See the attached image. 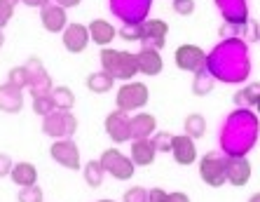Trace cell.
Wrapping results in <instances>:
<instances>
[{"label": "cell", "mask_w": 260, "mask_h": 202, "mask_svg": "<svg viewBox=\"0 0 260 202\" xmlns=\"http://www.w3.org/2000/svg\"><path fill=\"white\" fill-rule=\"evenodd\" d=\"M206 71L216 82L242 85L251 75V49L242 38H225L206 54Z\"/></svg>", "instance_id": "1"}, {"label": "cell", "mask_w": 260, "mask_h": 202, "mask_svg": "<svg viewBox=\"0 0 260 202\" xmlns=\"http://www.w3.org/2000/svg\"><path fill=\"white\" fill-rule=\"evenodd\" d=\"M260 120L251 108H235L220 125L218 143L225 155H248L255 148Z\"/></svg>", "instance_id": "2"}, {"label": "cell", "mask_w": 260, "mask_h": 202, "mask_svg": "<svg viewBox=\"0 0 260 202\" xmlns=\"http://www.w3.org/2000/svg\"><path fill=\"white\" fill-rule=\"evenodd\" d=\"M101 71L110 75L113 80H134V75L139 73V64H136V54L124 52V49H113L103 47L101 49Z\"/></svg>", "instance_id": "3"}, {"label": "cell", "mask_w": 260, "mask_h": 202, "mask_svg": "<svg viewBox=\"0 0 260 202\" xmlns=\"http://www.w3.org/2000/svg\"><path fill=\"white\" fill-rule=\"evenodd\" d=\"M43 132L49 139H71L78 132V118L71 110H52L43 118Z\"/></svg>", "instance_id": "4"}, {"label": "cell", "mask_w": 260, "mask_h": 202, "mask_svg": "<svg viewBox=\"0 0 260 202\" xmlns=\"http://www.w3.org/2000/svg\"><path fill=\"white\" fill-rule=\"evenodd\" d=\"M150 7L152 0H110V12L122 24H143Z\"/></svg>", "instance_id": "5"}, {"label": "cell", "mask_w": 260, "mask_h": 202, "mask_svg": "<svg viewBox=\"0 0 260 202\" xmlns=\"http://www.w3.org/2000/svg\"><path fill=\"white\" fill-rule=\"evenodd\" d=\"M101 165H103V171L108 177L117 179V181H129L136 171V165L132 162L129 155H124L120 148H106L101 153Z\"/></svg>", "instance_id": "6"}, {"label": "cell", "mask_w": 260, "mask_h": 202, "mask_svg": "<svg viewBox=\"0 0 260 202\" xmlns=\"http://www.w3.org/2000/svg\"><path fill=\"white\" fill-rule=\"evenodd\" d=\"M200 177L206 186L220 188L228 184V174H225V153L209 151L204 158H200Z\"/></svg>", "instance_id": "7"}, {"label": "cell", "mask_w": 260, "mask_h": 202, "mask_svg": "<svg viewBox=\"0 0 260 202\" xmlns=\"http://www.w3.org/2000/svg\"><path fill=\"white\" fill-rule=\"evenodd\" d=\"M148 99H150V90H148V85H143V82H134V80L124 82L115 94L117 108L127 110V113H132V110H141L145 104H148Z\"/></svg>", "instance_id": "8"}, {"label": "cell", "mask_w": 260, "mask_h": 202, "mask_svg": "<svg viewBox=\"0 0 260 202\" xmlns=\"http://www.w3.org/2000/svg\"><path fill=\"white\" fill-rule=\"evenodd\" d=\"M26 75H28V92L30 97H38V94H49L54 90V82L49 78V73L45 71V64L38 59V56H30L24 64Z\"/></svg>", "instance_id": "9"}, {"label": "cell", "mask_w": 260, "mask_h": 202, "mask_svg": "<svg viewBox=\"0 0 260 202\" xmlns=\"http://www.w3.org/2000/svg\"><path fill=\"white\" fill-rule=\"evenodd\" d=\"M174 62L181 71H188V73H200L206 68V52L200 47V45H181L176 47L174 52Z\"/></svg>", "instance_id": "10"}, {"label": "cell", "mask_w": 260, "mask_h": 202, "mask_svg": "<svg viewBox=\"0 0 260 202\" xmlns=\"http://www.w3.org/2000/svg\"><path fill=\"white\" fill-rule=\"evenodd\" d=\"M49 155L56 165L66 167V169L78 171L82 167V160H80V148L73 139H56L52 146H49Z\"/></svg>", "instance_id": "11"}, {"label": "cell", "mask_w": 260, "mask_h": 202, "mask_svg": "<svg viewBox=\"0 0 260 202\" xmlns=\"http://www.w3.org/2000/svg\"><path fill=\"white\" fill-rule=\"evenodd\" d=\"M129 125H132V116H129L127 110H113L106 116V134L110 136L113 143H124V141H132V134H129Z\"/></svg>", "instance_id": "12"}, {"label": "cell", "mask_w": 260, "mask_h": 202, "mask_svg": "<svg viewBox=\"0 0 260 202\" xmlns=\"http://www.w3.org/2000/svg\"><path fill=\"white\" fill-rule=\"evenodd\" d=\"M251 162L246 155H225V174H228V184L235 188H242L251 181Z\"/></svg>", "instance_id": "13"}, {"label": "cell", "mask_w": 260, "mask_h": 202, "mask_svg": "<svg viewBox=\"0 0 260 202\" xmlns=\"http://www.w3.org/2000/svg\"><path fill=\"white\" fill-rule=\"evenodd\" d=\"M169 36V24L164 19H145L143 21V38H141V47L148 49H162Z\"/></svg>", "instance_id": "14"}, {"label": "cell", "mask_w": 260, "mask_h": 202, "mask_svg": "<svg viewBox=\"0 0 260 202\" xmlns=\"http://www.w3.org/2000/svg\"><path fill=\"white\" fill-rule=\"evenodd\" d=\"M61 40H63V47L71 52V54H80V52H85L87 45H89V28L85 24H68L61 33Z\"/></svg>", "instance_id": "15"}, {"label": "cell", "mask_w": 260, "mask_h": 202, "mask_svg": "<svg viewBox=\"0 0 260 202\" xmlns=\"http://www.w3.org/2000/svg\"><path fill=\"white\" fill-rule=\"evenodd\" d=\"M216 7L225 24L246 26L248 24V3L246 0H216Z\"/></svg>", "instance_id": "16"}, {"label": "cell", "mask_w": 260, "mask_h": 202, "mask_svg": "<svg viewBox=\"0 0 260 202\" xmlns=\"http://www.w3.org/2000/svg\"><path fill=\"white\" fill-rule=\"evenodd\" d=\"M40 24L49 33H63V28L68 26V14L63 7L49 3V5H45L40 10Z\"/></svg>", "instance_id": "17"}, {"label": "cell", "mask_w": 260, "mask_h": 202, "mask_svg": "<svg viewBox=\"0 0 260 202\" xmlns=\"http://www.w3.org/2000/svg\"><path fill=\"white\" fill-rule=\"evenodd\" d=\"M171 155H174L176 165H181V167H188V165H192V162H197V146H194V139H190L188 134L174 136Z\"/></svg>", "instance_id": "18"}, {"label": "cell", "mask_w": 260, "mask_h": 202, "mask_svg": "<svg viewBox=\"0 0 260 202\" xmlns=\"http://www.w3.org/2000/svg\"><path fill=\"white\" fill-rule=\"evenodd\" d=\"M136 64H139V73L148 75V78L159 75L164 68L159 49H148V47H141L139 52H136Z\"/></svg>", "instance_id": "19"}, {"label": "cell", "mask_w": 260, "mask_h": 202, "mask_svg": "<svg viewBox=\"0 0 260 202\" xmlns=\"http://www.w3.org/2000/svg\"><path fill=\"white\" fill-rule=\"evenodd\" d=\"M155 132H157V118L152 116V113H143V110H139V113L132 118L129 134H132L134 141L136 139H150Z\"/></svg>", "instance_id": "20"}, {"label": "cell", "mask_w": 260, "mask_h": 202, "mask_svg": "<svg viewBox=\"0 0 260 202\" xmlns=\"http://www.w3.org/2000/svg\"><path fill=\"white\" fill-rule=\"evenodd\" d=\"M24 108V92L12 87L10 82L0 85V110L3 113H19Z\"/></svg>", "instance_id": "21"}, {"label": "cell", "mask_w": 260, "mask_h": 202, "mask_svg": "<svg viewBox=\"0 0 260 202\" xmlns=\"http://www.w3.org/2000/svg\"><path fill=\"white\" fill-rule=\"evenodd\" d=\"M155 155H157V151H155L150 139L132 141V155L129 158H132V162L136 167H150L155 162Z\"/></svg>", "instance_id": "22"}, {"label": "cell", "mask_w": 260, "mask_h": 202, "mask_svg": "<svg viewBox=\"0 0 260 202\" xmlns=\"http://www.w3.org/2000/svg\"><path fill=\"white\" fill-rule=\"evenodd\" d=\"M87 28H89V38L94 40V45H101V47L110 45L113 43V38L117 36L115 26L110 24L108 19H94Z\"/></svg>", "instance_id": "23"}, {"label": "cell", "mask_w": 260, "mask_h": 202, "mask_svg": "<svg viewBox=\"0 0 260 202\" xmlns=\"http://www.w3.org/2000/svg\"><path fill=\"white\" fill-rule=\"evenodd\" d=\"M10 179H12L19 188H26V186L38 184V169L30 162H14L12 171H10Z\"/></svg>", "instance_id": "24"}, {"label": "cell", "mask_w": 260, "mask_h": 202, "mask_svg": "<svg viewBox=\"0 0 260 202\" xmlns=\"http://www.w3.org/2000/svg\"><path fill=\"white\" fill-rule=\"evenodd\" d=\"M232 99H235L237 108H255V104H258V99H260V82L244 85L242 90H237Z\"/></svg>", "instance_id": "25"}, {"label": "cell", "mask_w": 260, "mask_h": 202, "mask_svg": "<svg viewBox=\"0 0 260 202\" xmlns=\"http://www.w3.org/2000/svg\"><path fill=\"white\" fill-rule=\"evenodd\" d=\"M113 85H115V80L110 78L106 71H94V73L87 75V90L94 94H106L113 90Z\"/></svg>", "instance_id": "26"}, {"label": "cell", "mask_w": 260, "mask_h": 202, "mask_svg": "<svg viewBox=\"0 0 260 202\" xmlns=\"http://www.w3.org/2000/svg\"><path fill=\"white\" fill-rule=\"evenodd\" d=\"M216 90V78H213L209 71H200V73H194L192 78V94L194 97H206V94H211Z\"/></svg>", "instance_id": "27"}, {"label": "cell", "mask_w": 260, "mask_h": 202, "mask_svg": "<svg viewBox=\"0 0 260 202\" xmlns=\"http://www.w3.org/2000/svg\"><path fill=\"white\" fill-rule=\"evenodd\" d=\"M82 177H85V184L89 186V188H99V186L103 184V177H106L101 160H89V162L82 167Z\"/></svg>", "instance_id": "28"}, {"label": "cell", "mask_w": 260, "mask_h": 202, "mask_svg": "<svg viewBox=\"0 0 260 202\" xmlns=\"http://www.w3.org/2000/svg\"><path fill=\"white\" fill-rule=\"evenodd\" d=\"M183 127H185V134L190 139H202L206 132V120L202 113H190L185 120H183Z\"/></svg>", "instance_id": "29"}, {"label": "cell", "mask_w": 260, "mask_h": 202, "mask_svg": "<svg viewBox=\"0 0 260 202\" xmlns=\"http://www.w3.org/2000/svg\"><path fill=\"white\" fill-rule=\"evenodd\" d=\"M52 99H54V104H56V110H71L75 106V94L66 85H56L52 90Z\"/></svg>", "instance_id": "30"}, {"label": "cell", "mask_w": 260, "mask_h": 202, "mask_svg": "<svg viewBox=\"0 0 260 202\" xmlns=\"http://www.w3.org/2000/svg\"><path fill=\"white\" fill-rule=\"evenodd\" d=\"M33 110H36L38 116H43V118L49 116L52 110H56V104H54V99H52V92L33 97Z\"/></svg>", "instance_id": "31"}, {"label": "cell", "mask_w": 260, "mask_h": 202, "mask_svg": "<svg viewBox=\"0 0 260 202\" xmlns=\"http://www.w3.org/2000/svg\"><path fill=\"white\" fill-rule=\"evenodd\" d=\"M7 82L12 87H17V90H28V75H26V68L24 66H14L10 68V73H7Z\"/></svg>", "instance_id": "32"}, {"label": "cell", "mask_w": 260, "mask_h": 202, "mask_svg": "<svg viewBox=\"0 0 260 202\" xmlns=\"http://www.w3.org/2000/svg\"><path fill=\"white\" fill-rule=\"evenodd\" d=\"M150 141L157 153H169L171 146H174V134H169V132H155L150 136Z\"/></svg>", "instance_id": "33"}, {"label": "cell", "mask_w": 260, "mask_h": 202, "mask_svg": "<svg viewBox=\"0 0 260 202\" xmlns=\"http://www.w3.org/2000/svg\"><path fill=\"white\" fill-rule=\"evenodd\" d=\"M43 200H45L43 188H40L38 184L21 188V190H19V195H17V202H43Z\"/></svg>", "instance_id": "34"}, {"label": "cell", "mask_w": 260, "mask_h": 202, "mask_svg": "<svg viewBox=\"0 0 260 202\" xmlns=\"http://www.w3.org/2000/svg\"><path fill=\"white\" fill-rule=\"evenodd\" d=\"M120 36L124 40H132V43H141V38H143V24H124L120 28Z\"/></svg>", "instance_id": "35"}, {"label": "cell", "mask_w": 260, "mask_h": 202, "mask_svg": "<svg viewBox=\"0 0 260 202\" xmlns=\"http://www.w3.org/2000/svg\"><path fill=\"white\" fill-rule=\"evenodd\" d=\"M122 202H148V188H143V186H132V188L124 190Z\"/></svg>", "instance_id": "36"}, {"label": "cell", "mask_w": 260, "mask_h": 202, "mask_svg": "<svg viewBox=\"0 0 260 202\" xmlns=\"http://www.w3.org/2000/svg\"><path fill=\"white\" fill-rule=\"evenodd\" d=\"M174 12L181 17H190L194 12V0H174Z\"/></svg>", "instance_id": "37"}, {"label": "cell", "mask_w": 260, "mask_h": 202, "mask_svg": "<svg viewBox=\"0 0 260 202\" xmlns=\"http://www.w3.org/2000/svg\"><path fill=\"white\" fill-rule=\"evenodd\" d=\"M12 14H14V7H12V5H7L5 0H0V31H3V28H5L7 24H10Z\"/></svg>", "instance_id": "38"}, {"label": "cell", "mask_w": 260, "mask_h": 202, "mask_svg": "<svg viewBox=\"0 0 260 202\" xmlns=\"http://www.w3.org/2000/svg\"><path fill=\"white\" fill-rule=\"evenodd\" d=\"M167 197H169V193L164 188H159V186L148 190V202H167Z\"/></svg>", "instance_id": "39"}, {"label": "cell", "mask_w": 260, "mask_h": 202, "mask_svg": "<svg viewBox=\"0 0 260 202\" xmlns=\"http://www.w3.org/2000/svg\"><path fill=\"white\" fill-rule=\"evenodd\" d=\"M12 167H14L12 158H10L7 153H0V179H3V177H10Z\"/></svg>", "instance_id": "40"}, {"label": "cell", "mask_w": 260, "mask_h": 202, "mask_svg": "<svg viewBox=\"0 0 260 202\" xmlns=\"http://www.w3.org/2000/svg\"><path fill=\"white\" fill-rule=\"evenodd\" d=\"M167 202H190V195L183 193V190H174V193H169Z\"/></svg>", "instance_id": "41"}, {"label": "cell", "mask_w": 260, "mask_h": 202, "mask_svg": "<svg viewBox=\"0 0 260 202\" xmlns=\"http://www.w3.org/2000/svg\"><path fill=\"white\" fill-rule=\"evenodd\" d=\"M54 5H59V7H63V10H68V7H78L82 0H52Z\"/></svg>", "instance_id": "42"}, {"label": "cell", "mask_w": 260, "mask_h": 202, "mask_svg": "<svg viewBox=\"0 0 260 202\" xmlns=\"http://www.w3.org/2000/svg\"><path fill=\"white\" fill-rule=\"evenodd\" d=\"M21 3H24V5H28V7H40V10H43V7L49 5L52 0H21Z\"/></svg>", "instance_id": "43"}, {"label": "cell", "mask_w": 260, "mask_h": 202, "mask_svg": "<svg viewBox=\"0 0 260 202\" xmlns=\"http://www.w3.org/2000/svg\"><path fill=\"white\" fill-rule=\"evenodd\" d=\"M248 202H260V193H253V195L248 197Z\"/></svg>", "instance_id": "44"}, {"label": "cell", "mask_w": 260, "mask_h": 202, "mask_svg": "<svg viewBox=\"0 0 260 202\" xmlns=\"http://www.w3.org/2000/svg\"><path fill=\"white\" fill-rule=\"evenodd\" d=\"M5 3H7V5H12V7H17L19 3H21V0H5Z\"/></svg>", "instance_id": "45"}, {"label": "cell", "mask_w": 260, "mask_h": 202, "mask_svg": "<svg viewBox=\"0 0 260 202\" xmlns=\"http://www.w3.org/2000/svg\"><path fill=\"white\" fill-rule=\"evenodd\" d=\"M3 45H5V33L0 31V47H3Z\"/></svg>", "instance_id": "46"}, {"label": "cell", "mask_w": 260, "mask_h": 202, "mask_svg": "<svg viewBox=\"0 0 260 202\" xmlns=\"http://www.w3.org/2000/svg\"><path fill=\"white\" fill-rule=\"evenodd\" d=\"M255 110H258V116H260V99H258V104H255Z\"/></svg>", "instance_id": "47"}, {"label": "cell", "mask_w": 260, "mask_h": 202, "mask_svg": "<svg viewBox=\"0 0 260 202\" xmlns=\"http://www.w3.org/2000/svg\"><path fill=\"white\" fill-rule=\"evenodd\" d=\"M96 202H115V200H96Z\"/></svg>", "instance_id": "48"}, {"label": "cell", "mask_w": 260, "mask_h": 202, "mask_svg": "<svg viewBox=\"0 0 260 202\" xmlns=\"http://www.w3.org/2000/svg\"><path fill=\"white\" fill-rule=\"evenodd\" d=\"M258 40H260V24H258Z\"/></svg>", "instance_id": "49"}]
</instances>
